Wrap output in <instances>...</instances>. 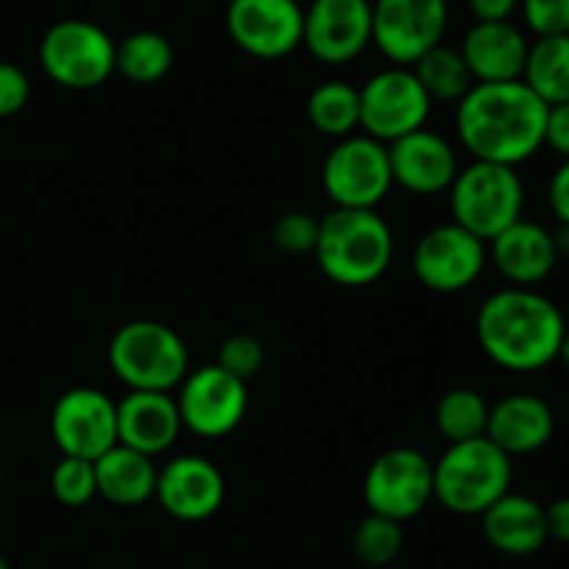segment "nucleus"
<instances>
[{
    "instance_id": "nucleus-10",
    "label": "nucleus",
    "mask_w": 569,
    "mask_h": 569,
    "mask_svg": "<svg viewBox=\"0 0 569 569\" xmlns=\"http://www.w3.org/2000/svg\"><path fill=\"white\" fill-rule=\"evenodd\" d=\"M448 31V0H376L372 44L395 67H415Z\"/></svg>"
},
{
    "instance_id": "nucleus-17",
    "label": "nucleus",
    "mask_w": 569,
    "mask_h": 569,
    "mask_svg": "<svg viewBox=\"0 0 569 569\" xmlns=\"http://www.w3.org/2000/svg\"><path fill=\"white\" fill-rule=\"evenodd\" d=\"M156 500L181 522H203L222 509L226 478L203 456H176L156 478Z\"/></svg>"
},
{
    "instance_id": "nucleus-1",
    "label": "nucleus",
    "mask_w": 569,
    "mask_h": 569,
    "mask_svg": "<svg viewBox=\"0 0 569 569\" xmlns=\"http://www.w3.org/2000/svg\"><path fill=\"white\" fill-rule=\"evenodd\" d=\"M548 106L526 81L476 83L456 109V131L476 161L520 167L545 148Z\"/></svg>"
},
{
    "instance_id": "nucleus-19",
    "label": "nucleus",
    "mask_w": 569,
    "mask_h": 569,
    "mask_svg": "<svg viewBox=\"0 0 569 569\" xmlns=\"http://www.w3.org/2000/svg\"><path fill=\"white\" fill-rule=\"evenodd\" d=\"M531 42L515 22H476L461 42V59L476 83L522 81Z\"/></svg>"
},
{
    "instance_id": "nucleus-12",
    "label": "nucleus",
    "mask_w": 569,
    "mask_h": 569,
    "mask_svg": "<svg viewBox=\"0 0 569 569\" xmlns=\"http://www.w3.org/2000/svg\"><path fill=\"white\" fill-rule=\"evenodd\" d=\"M181 426L194 437L220 439L237 431L248 415V383L228 376L217 365L189 370L178 387Z\"/></svg>"
},
{
    "instance_id": "nucleus-15",
    "label": "nucleus",
    "mask_w": 569,
    "mask_h": 569,
    "mask_svg": "<svg viewBox=\"0 0 569 569\" xmlns=\"http://www.w3.org/2000/svg\"><path fill=\"white\" fill-rule=\"evenodd\" d=\"M487 259V242L472 237L456 222H445V226L431 228L417 242L411 270L417 281L431 292L456 295L470 289L481 278Z\"/></svg>"
},
{
    "instance_id": "nucleus-26",
    "label": "nucleus",
    "mask_w": 569,
    "mask_h": 569,
    "mask_svg": "<svg viewBox=\"0 0 569 569\" xmlns=\"http://www.w3.org/2000/svg\"><path fill=\"white\" fill-rule=\"evenodd\" d=\"M306 114L317 133L331 139H348L361 122L359 89L345 81H326L311 89Z\"/></svg>"
},
{
    "instance_id": "nucleus-16",
    "label": "nucleus",
    "mask_w": 569,
    "mask_h": 569,
    "mask_svg": "<svg viewBox=\"0 0 569 569\" xmlns=\"http://www.w3.org/2000/svg\"><path fill=\"white\" fill-rule=\"evenodd\" d=\"M372 42L370 0H311L306 9L303 44L322 64H348Z\"/></svg>"
},
{
    "instance_id": "nucleus-8",
    "label": "nucleus",
    "mask_w": 569,
    "mask_h": 569,
    "mask_svg": "<svg viewBox=\"0 0 569 569\" xmlns=\"http://www.w3.org/2000/svg\"><path fill=\"white\" fill-rule=\"evenodd\" d=\"M395 187L389 148L378 139H339L322 164V189L337 209H376Z\"/></svg>"
},
{
    "instance_id": "nucleus-20",
    "label": "nucleus",
    "mask_w": 569,
    "mask_h": 569,
    "mask_svg": "<svg viewBox=\"0 0 569 569\" xmlns=\"http://www.w3.org/2000/svg\"><path fill=\"white\" fill-rule=\"evenodd\" d=\"M181 415L170 392H128L117 403V439L144 456L167 453L181 437Z\"/></svg>"
},
{
    "instance_id": "nucleus-32",
    "label": "nucleus",
    "mask_w": 569,
    "mask_h": 569,
    "mask_svg": "<svg viewBox=\"0 0 569 569\" xmlns=\"http://www.w3.org/2000/svg\"><path fill=\"white\" fill-rule=\"evenodd\" d=\"M214 365L220 370H226L228 376L248 383L264 367V345L256 337H250V333H233V337H228L220 345V353H217Z\"/></svg>"
},
{
    "instance_id": "nucleus-29",
    "label": "nucleus",
    "mask_w": 569,
    "mask_h": 569,
    "mask_svg": "<svg viewBox=\"0 0 569 569\" xmlns=\"http://www.w3.org/2000/svg\"><path fill=\"white\" fill-rule=\"evenodd\" d=\"M437 431L448 439L450 445L472 442V439L487 437L489 403L476 389H450L437 406Z\"/></svg>"
},
{
    "instance_id": "nucleus-33",
    "label": "nucleus",
    "mask_w": 569,
    "mask_h": 569,
    "mask_svg": "<svg viewBox=\"0 0 569 569\" xmlns=\"http://www.w3.org/2000/svg\"><path fill=\"white\" fill-rule=\"evenodd\" d=\"M317 237H320V220L309 211H287L272 226V242L289 256L315 253Z\"/></svg>"
},
{
    "instance_id": "nucleus-38",
    "label": "nucleus",
    "mask_w": 569,
    "mask_h": 569,
    "mask_svg": "<svg viewBox=\"0 0 569 569\" xmlns=\"http://www.w3.org/2000/svg\"><path fill=\"white\" fill-rule=\"evenodd\" d=\"M476 22H509L520 0H467Z\"/></svg>"
},
{
    "instance_id": "nucleus-14",
    "label": "nucleus",
    "mask_w": 569,
    "mask_h": 569,
    "mask_svg": "<svg viewBox=\"0 0 569 569\" xmlns=\"http://www.w3.org/2000/svg\"><path fill=\"white\" fill-rule=\"evenodd\" d=\"M50 437L67 459L98 461L117 439V403L100 389L78 387L61 395L50 411Z\"/></svg>"
},
{
    "instance_id": "nucleus-39",
    "label": "nucleus",
    "mask_w": 569,
    "mask_h": 569,
    "mask_svg": "<svg viewBox=\"0 0 569 569\" xmlns=\"http://www.w3.org/2000/svg\"><path fill=\"white\" fill-rule=\"evenodd\" d=\"M545 522H548V539L569 545V498H559L545 509Z\"/></svg>"
},
{
    "instance_id": "nucleus-11",
    "label": "nucleus",
    "mask_w": 569,
    "mask_h": 569,
    "mask_svg": "<svg viewBox=\"0 0 569 569\" xmlns=\"http://www.w3.org/2000/svg\"><path fill=\"white\" fill-rule=\"evenodd\" d=\"M433 500V461L415 448H392L378 456L365 476L370 515L406 522Z\"/></svg>"
},
{
    "instance_id": "nucleus-2",
    "label": "nucleus",
    "mask_w": 569,
    "mask_h": 569,
    "mask_svg": "<svg viewBox=\"0 0 569 569\" xmlns=\"http://www.w3.org/2000/svg\"><path fill=\"white\" fill-rule=\"evenodd\" d=\"M567 322L559 306L537 289L509 287L489 295L476 317L483 353L511 372L545 370L559 361Z\"/></svg>"
},
{
    "instance_id": "nucleus-4",
    "label": "nucleus",
    "mask_w": 569,
    "mask_h": 569,
    "mask_svg": "<svg viewBox=\"0 0 569 569\" xmlns=\"http://www.w3.org/2000/svg\"><path fill=\"white\" fill-rule=\"evenodd\" d=\"M511 459L487 437L450 445L433 465V500L459 517H481L511 492Z\"/></svg>"
},
{
    "instance_id": "nucleus-6",
    "label": "nucleus",
    "mask_w": 569,
    "mask_h": 569,
    "mask_svg": "<svg viewBox=\"0 0 569 569\" xmlns=\"http://www.w3.org/2000/svg\"><path fill=\"white\" fill-rule=\"evenodd\" d=\"M450 192V217L456 226L470 231L481 242L495 237L522 220L526 187L515 167L492 164V161H472L459 170Z\"/></svg>"
},
{
    "instance_id": "nucleus-35",
    "label": "nucleus",
    "mask_w": 569,
    "mask_h": 569,
    "mask_svg": "<svg viewBox=\"0 0 569 569\" xmlns=\"http://www.w3.org/2000/svg\"><path fill=\"white\" fill-rule=\"evenodd\" d=\"M31 98V81L17 64L0 61V120L14 117L26 109Z\"/></svg>"
},
{
    "instance_id": "nucleus-13",
    "label": "nucleus",
    "mask_w": 569,
    "mask_h": 569,
    "mask_svg": "<svg viewBox=\"0 0 569 569\" xmlns=\"http://www.w3.org/2000/svg\"><path fill=\"white\" fill-rule=\"evenodd\" d=\"M306 9L298 0H228L226 31L253 59L276 61L303 44Z\"/></svg>"
},
{
    "instance_id": "nucleus-31",
    "label": "nucleus",
    "mask_w": 569,
    "mask_h": 569,
    "mask_svg": "<svg viewBox=\"0 0 569 569\" xmlns=\"http://www.w3.org/2000/svg\"><path fill=\"white\" fill-rule=\"evenodd\" d=\"M50 492L61 506H70V509H81V506L92 503L98 498L94 461L61 456V461L50 472Z\"/></svg>"
},
{
    "instance_id": "nucleus-23",
    "label": "nucleus",
    "mask_w": 569,
    "mask_h": 569,
    "mask_svg": "<svg viewBox=\"0 0 569 569\" xmlns=\"http://www.w3.org/2000/svg\"><path fill=\"white\" fill-rule=\"evenodd\" d=\"M483 537L495 550L506 556H533L548 545V522L545 506L528 495H503L492 509L481 515Z\"/></svg>"
},
{
    "instance_id": "nucleus-40",
    "label": "nucleus",
    "mask_w": 569,
    "mask_h": 569,
    "mask_svg": "<svg viewBox=\"0 0 569 569\" xmlns=\"http://www.w3.org/2000/svg\"><path fill=\"white\" fill-rule=\"evenodd\" d=\"M553 242H556V250H559V259L561 256H569V226L556 228Z\"/></svg>"
},
{
    "instance_id": "nucleus-34",
    "label": "nucleus",
    "mask_w": 569,
    "mask_h": 569,
    "mask_svg": "<svg viewBox=\"0 0 569 569\" xmlns=\"http://www.w3.org/2000/svg\"><path fill=\"white\" fill-rule=\"evenodd\" d=\"M526 26L545 37H569V0H520Z\"/></svg>"
},
{
    "instance_id": "nucleus-7",
    "label": "nucleus",
    "mask_w": 569,
    "mask_h": 569,
    "mask_svg": "<svg viewBox=\"0 0 569 569\" xmlns=\"http://www.w3.org/2000/svg\"><path fill=\"white\" fill-rule=\"evenodd\" d=\"M114 53V39L89 20L56 22L39 42V64L44 76L72 92L103 87L117 72Z\"/></svg>"
},
{
    "instance_id": "nucleus-41",
    "label": "nucleus",
    "mask_w": 569,
    "mask_h": 569,
    "mask_svg": "<svg viewBox=\"0 0 569 569\" xmlns=\"http://www.w3.org/2000/svg\"><path fill=\"white\" fill-rule=\"evenodd\" d=\"M559 361H565V367L569 370V328L565 331V339H561V348H559Z\"/></svg>"
},
{
    "instance_id": "nucleus-30",
    "label": "nucleus",
    "mask_w": 569,
    "mask_h": 569,
    "mask_svg": "<svg viewBox=\"0 0 569 569\" xmlns=\"http://www.w3.org/2000/svg\"><path fill=\"white\" fill-rule=\"evenodd\" d=\"M353 550L367 567L392 565L400 550H403V528H400V522L387 520V517H365L353 533Z\"/></svg>"
},
{
    "instance_id": "nucleus-25",
    "label": "nucleus",
    "mask_w": 569,
    "mask_h": 569,
    "mask_svg": "<svg viewBox=\"0 0 569 569\" xmlns=\"http://www.w3.org/2000/svg\"><path fill=\"white\" fill-rule=\"evenodd\" d=\"M522 81L548 109L569 103V37H545L531 42Z\"/></svg>"
},
{
    "instance_id": "nucleus-18",
    "label": "nucleus",
    "mask_w": 569,
    "mask_h": 569,
    "mask_svg": "<svg viewBox=\"0 0 569 569\" xmlns=\"http://www.w3.org/2000/svg\"><path fill=\"white\" fill-rule=\"evenodd\" d=\"M387 148L392 181L411 194L428 198V194L448 192L461 170L453 144L428 128H420Z\"/></svg>"
},
{
    "instance_id": "nucleus-28",
    "label": "nucleus",
    "mask_w": 569,
    "mask_h": 569,
    "mask_svg": "<svg viewBox=\"0 0 569 569\" xmlns=\"http://www.w3.org/2000/svg\"><path fill=\"white\" fill-rule=\"evenodd\" d=\"M411 70H415L417 81L422 83L428 98L442 100V103H459L476 87L461 53L456 48H448V44L428 50Z\"/></svg>"
},
{
    "instance_id": "nucleus-21",
    "label": "nucleus",
    "mask_w": 569,
    "mask_h": 569,
    "mask_svg": "<svg viewBox=\"0 0 569 569\" xmlns=\"http://www.w3.org/2000/svg\"><path fill=\"white\" fill-rule=\"evenodd\" d=\"M489 259L511 287L531 289L550 278L559 264V250L553 231L522 217L489 242Z\"/></svg>"
},
{
    "instance_id": "nucleus-27",
    "label": "nucleus",
    "mask_w": 569,
    "mask_h": 569,
    "mask_svg": "<svg viewBox=\"0 0 569 569\" xmlns=\"http://www.w3.org/2000/svg\"><path fill=\"white\" fill-rule=\"evenodd\" d=\"M176 50L159 31H137L117 44L114 70L133 83H156L172 70Z\"/></svg>"
},
{
    "instance_id": "nucleus-24",
    "label": "nucleus",
    "mask_w": 569,
    "mask_h": 569,
    "mask_svg": "<svg viewBox=\"0 0 569 569\" xmlns=\"http://www.w3.org/2000/svg\"><path fill=\"white\" fill-rule=\"evenodd\" d=\"M94 478H98V495L109 503L133 509L148 503L156 495V470L153 459L126 445H114L109 453L94 461Z\"/></svg>"
},
{
    "instance_id": "nucleus-22",
    "label": "nucleus",
    "mask_w": 569,
    "mask_h": 569,
    "mask_svg": "<svg viewBox=\"0 0 569 569\" xmlns=\"http://www.w3.org/2000/svg\"><path fill=\"white\" fill-rule=\"evenodd\" d=\"M556 433V415L539 395L515 392L489 406L487 439L506 456H528L542 450Z\"/></svg>"
},
{
    "instance_id": "nucleus-3",
    "label": "nucleus",
    "mask_w": 569,
    "mask_h": 569,
    "mask_svg": "<svg viewBox=\"0 0 569 569\" xmlns=\"http://www.w3.org/2000/svg\"><path fill=\"white\" fill-rule=\"evenodd\" d=\"M395 237L376 209H333L320 220L315 259L339 287H370L392 264Z\"/></svg>"
},
{
    "instance_id": "nucleus-9",
    "label": "nucleus",
    "mask_w": 569,
    "mask_h": 569,
    "mask_svg": "<svg viewBox=\"0 0 569 569\" xmlns=\"http://www.w3.org/2000/svg\"><path fill=\"white\" fill-rule=\"evenodd\" d=\"M433 100L417 81L411 67H389L376 72L359 89V109L367 137L392 144L409 133L426 128Z\"/></svg>"
},
{
    "instance_id": "nucleus-36",
    "label": "nucleus",
    "mask_w": 569,
    "mask_h": 569,
    "mask_svg": "<svg viewBox=\"0 0 569 569\" xmlns=\"http://www.w3.org/2000/svg\"><path fill=\"white\" fill-rule=\"evenodd\" d=\"M545 148L556 150L561 159L569 161V103L550 106L548 126H545Z\"/></svg>"
},
{
    "instance_id": "nucleus-42",
    "label": "nucleus",
    "mask_w": 569,
    "mask_h": 569,
    "mask_svg": "<svg viewBox=\"0 0 569 569\" xmlns=\"http://www.w3.org/2000/svg\"><path fill=\"white\" fill-rule=\"evenodd\" d=\"M0 569H11L9 561H6V556H0Z\"/></svg>"
},
{
    "instance_id": "nucleus-37",
    "label": "nucleus",
    "mask_w": 569,
    "mask_h": 569,
    "mask_svg": "<svg viewBox=\"0 0 569 569\" xmlns=\"http://www.w3.org/2000/svg\"><path fill=\"white\" fill-rule=\"evenodd\" d=\"M548 203L559 226H569V161H561L548 183Z\"/></svg>"
},
{
    "instance_id": "nucleus-5",
    "label": "nucleus",
    "mask_w": 569,
    "mask_h": 569,
    "mask_svg": "<svg viewBox=\"0 0 569 569\" xmlns=\"http://www.w3.org/2000/svg\"><path fill=\"white\" fill-rule=\"evenodd\" d=\"M109 365L128 392H172L189 376V350L164 322L133 320L111 337Z\"/></svg>"
}]
</instances>
